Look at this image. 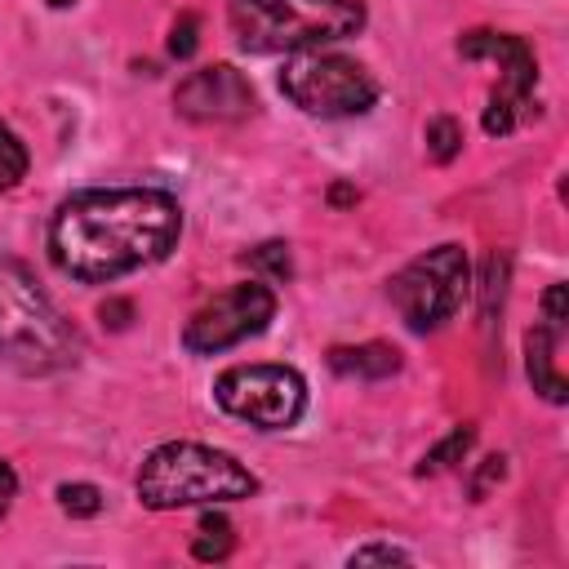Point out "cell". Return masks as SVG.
I'll use <instances>...</instances> for the list:
<instances>
[{
  "label": "cell",
  "mask_w": 569,
  "mask_h": 569,
  "mask_svg": "<svg viewBox=\"0 0 569 569\" xmlns=\"http://www.w3.org/2000/svg\"><path fill=\"white\" fill-rule=\"evenodd\" d=\"M182 236V204L160 187H89L58 204L49 258L80 284H107L164 262Z\"/></svg>",
  "instance_id": "obj_1"
},
{
  "label": "cell",
  "mask_w": 569,
  "mask_h": 569,
  "mask_svg": "<svg viewBox=\"0 0 569 569\" xmlns=\"http://www.w3.org/2000/svg\"><path fill=\"white\" fill-rule=\"evenodd\" d=\"M76 356L80 338L36 284L31 267L0 258V365L22 378H49L71 369Z\"/></svg>",
  "instance_id": "obj_2"
},
{
  "label": "cell",
  "mask_w": 569,
  "mask_h": 569,
  "mask_svg": "<svg viewBox=\"0 0 569 569\" xmlns=\"http://www.w3.org/2000/svg\"><path fill=\"white\" fill-rule=\"evenodd\" d=\"M133 493L151 511H178V507H213V502H240L258 493V476L231 458L227 449L196 445V440H169L156 445L133 480Z\"/></svg>",
  "instance_id": "obj_3"
},
{
  "label": "cell",
  "mask_w": 569,
  "mask_h": 569,
  "mask_svg": "<svg viewBox=\"0 0 569 569\" xmlns=\"http://www.w3.org/2000/svg\"><path fill=\"white\" fill-rule=\"evenodd\" d=\"M360 0H227V27L244 53H302L365 31Z\"/></svg>",
  "instance_id": "obj_4"
},
{
  "label": "cell",
  "mask_w": 569,
  "mask_h": 569,
  "mask_svg": "<svg viewBox=\"0 0 569 569\" xmlns=\"http://www.w3.org/2000/svg\"><path fill=\"white\" fill-rule=\"evenodd\" d=\"M280 93L320 120H347L365 116L378 102V80L369 76L365 62L329 49H302L284 62L280 71Z\"/></svg>",
  "instance_id": "obj_5"
},
{
  "label": "cell",
  "mask_w": 569,
  "mask_h": 569,
  "mask_svg": "<svg viewBox=\"0 0 569 569\" xmlns=\"http://www.w3.org/2000/svg\"><path fill=\"white\" fill-rule=\"evenodd\" d=\"M467 289H471V267L462 244H436L391 276L387 298L413 333H431L458 316Z\"/></svg>",
  "instance_id": "obj_6"
},
{
  "label": "cell",
  "mask_w": 569,
  "mask_h": 569,
  "mask_svg": "<svg viewBox=\"0 0 569 569\" xmlns=\"http://www.w3.org/2000/svg\"><path fill=\"white\" fill-rule=\"evenodd\" d=\"M213 400L222 413L258 427V431H284L307 409V382L289 365H236L218 373Z\"/></svg>",
  "instance_id": "obj_7"
},
{
  "label": "cell",
  "mask_w": 569,
  "mask_h": 569,
  "mask_svg": "<svg viewBox=\"0 0 569 569\" xmlns=\"http://www.w3.org/2000/svg\"><path fill=\"white\" fill-rule=\"evenodd\" d=\"M271 320H276V293L262 280H244L209 298L200 311H191V320L182 325V347L191 356H218L227 347L258 338Z\"/></svg>",
  "instance_id": "obj_8"
},
{
  "label": "cell",
  "mask_w": 569,
  "mask_h": 569,
  "mask_svg": "<svg viewBox=\"0 0 569 569\" xmlns=\"http://www.w3.org/2000/svg\"><path fill=\"white\" fill-rule=\"evenodd\" d=\"M458 53L467 62H480V58H493L502 67V80L485 107V133L489 138H507L520 120V111L529 107V93H533V80H538V62H533V49L520 40V36H507V31H489V27H476V31H462L458 36Z\"/></svg>",
  "instance_id": "obj_9"
},
{
  "label": "cell",
  "mask_w": 569,
  "mask_h": 569,
  "mask_svg": "<svg viewBox=\"0 0 569 569\" xmlns=\"http://www.w3.org/2000/svg\"><path fill=\"white\" fill-rule=\"evenodd\" d=\"M173 111L191 124H236L253 111V84L231 62H213L178 80Z\"/></svg>",
  "instance_id": "obj_10"
},
{
  "label": "cell",
  "mask_w": 569,
  "mask_h": 569,
  "mask_svg": "<svg viewBox=\"0 0 569 569\" xmlns=\"http://www.w3.org/2000/svg\"><path fill=\"white\" fill-rule=\"evenodd\" d=\"M556 329L551 325H533L529 333H525V369H529V382H533V391L542 396V400H551V405H565L569 400V382H565V373L556 369Z\"/></svg>",
  "instance_id": "obj_11"
},
{
  "label": "cell",
  "mask_w": 569,
  "mask_h": 569,
  "mask_svg": "<svg viewBox=\"0 0 569 569\" xmlns=\"http://www.w3.org/2000/svg\"><path fill=\"white\" fill-rule=\"evenodd\" d=\"M329 369L342 378H365V382H382L391 373H400V351L391 342H360V347H333Z\"/></svg>",
  "instance_id": "obj_12"
},
{
  "label": "cell",
  "mask_w": 569,
  "mask_h": 569,
  "mask_svg": "<svg viewBox=\"0 0 569 569\" xmlns=\"http://www.w3.org/2000/svg\"><path fill=\"white\" fill-rule=\"evenodd\" d=\"M507 276H511V258H507V249H493L485 258V271H480V320H485V329H493L498 316H502Z\"/></svg>",
  "instance_id": "obj_13"
},
{
  "label": "cell",
  "mask_w": 569,
  "mask_h": 569,
  "mask_svg": "<svg viewBox=\"0 0 569 569\" xmlns=\"http://www.w3.org/2000/svg\"><path fill=\"white\" fill-rule=\"evenodd\" d=\"M231 551H236L231 520L218 516V511H204V516H200V533H196V542H191V556H196L200 565H222Z\"/></svg>",
  "instance_id": "obj_14"
},
{
  "label": "cell",
  "mask_w": 569,
  "mask_h": 569,
  "mask_svg": "<svg viewBox=\"0 0 569 569\" xmlns=\"http://www.w3.org/2000/svg\"><path fill=\"white\" fill-rule=\"evenodd\" d=\"M471 445H476V427H471V422L453 427V431H449L440 445H431V449L422 453V462H418V476H440V471L458 467V462L471 453Z\"/></svg>",
  "instance_id": "obj_15"
},
{
  "label": "cell",
  "mask_w": 569,
  "mask_h": 569,
  "mask_svg": "<svg viewBox=\"0 0 569 569\" xmlns=\"http://www.w3.org/2000/svg\"><path fill=\"white\" fill-rule=\"evenodd\" d=\"M244 262H249V271H258L271 284H289L293 280V258H289V244L284 240H267V244L249 249Z\"/></svg>",
  "instance_id": "obj_16"
},
{
  "label": "cell",
  "mask_w": 569,
  "mask_h": 569,
  "mask_svg": "<svg viewBox=\"0 0 569 569\" xmlns=\"http://www.w3.org/2000/svg\"><path fill=\"white\" fill-rule=\"evenodd\" d=\"M422 138H427V156L436 164H449L462 151V124L453 116H431L427 129H422Z\"/></svg>",
  "instance_id": "obj_17"
},
{
  "label": "cell",
  "mask_w": 569,
  "mask_h": 569,
  "mask_svg": "<svg viewBox=\"0 0 569 569\" xmlns=\"http://www.w3.org/2000/svg\"><path fill=\"white\" fill-rule=\"evenodd\" d=\"M58 507L71 520H93L102 511V489L89 480H67V485H58Z\"/></svg>",
  "instance_id": "obj_18"
},
{
  "label": "cell",
  "mask_w": 569,
  "mask_h": 569,
  "mask_svg": "<svg viewBox=\"0 0 569 569\" xmlns=\"http://www.w3.org/2000/svg\"><path fill=\"white\" fill-rule=\"evenodd\" d=\"M27 164H31V156H27V147H22V138L0 120V169L18 182V178H27Z\"/></svg>",
  "instance_id": "obj_19"
},
{
  "label": "cell",
  "mask_w": 569,
  "mask_h": 569,
  "mask_svg": "<svg viewBox=\"0 0 569 569\" xmlns=\"http://www.w3.org/2000/svg\"><path fill=\"white\" fill-rule=\"evenodd\" d=\"M502 476H507V458H502V453H489V458L476 467L471 485H467L471 502H485V498H489V489H493V485H502Z\"/></svg>",
  "instance_id": "obj_20"
},
{
  "label": "cell",
  "mask_w": 569,
  "mask_h": 569,
  "mask_svg": "<svg viewBox=\"0 0 569 569\" xmlns=\"http://www.w3.org/2000/svg\"><path fill=\"white\" fill-rule=\"evenodd\" d=\"M409 560H413L409 551L387 547V542H369V547H356V551L347 556V565H351V569H360V565H409Z\"/></svg>",
  "instance_id": "obj_21"
},
{
  "label": "cell",
  "mask_w": 569,
  "mask_h": 569,
  "mask_svg": "<svg viewBox=\"0 0 569 569\" xmlns=\"http://www.w3.org/2000/svg\"><path fill=\"white\" fill-rule=\"evenodd\" d=\"M200 22H196V13H182L178 22H173V31H169V53L173 58H191L196 53V44H200Z\"/></svg>",
  "instance_id": "obj_22"
},
{
  "label": "cell",
  "mask_w": 569,
  "mask_h": 569,
  "mask_svg": "<svg viewBox=\"0 0 569 569\" xmlns=\"http://www.w3.org/2000/svg\"><path fill=\"white\" fill-rule=\"evenodd\" d=\"M542 320L560 333L565 329V320H569V298H565V284H547V293H542Z\"/></svg>",
  "instance_id": "obj_23"
},
{
  "label": "cell",
  "mask_w": 569,
  "mask_h": 569,
  "mask_svg": "<svg viewBox=\"0 0 569 569\" xmlns=\"http://www.w3.org/2000/svg\"><path fill=\"white\" fill-rule=\"evenodd\" d=\"M98 320H102V329H129V320H133V302L129 298H107L102 307H98Z\"/></svg>",
  "instance_id": "obj_24"
},
{
  "label": "cell",
  "mask_w": 569,
  "mask_h": 569,
  "mask_svg": "<svg viewBox=\"0 0 569 569\" xmlns=\"http://www.w3.org/2000/svg\"><path fill=\"white\" fill-rule=\"evenodd\" d=\"M325 200H329L333 209H351V204L360 200V191H356L351 182H329V191H325Z\"/></svg>",
  "instance_id": "obj_25"
},
{
  "label": "cell",
  "mask_w": 569,
  "mask_h": 569,
  "mask_svg": "<svg viewBox=\"0 0 569 569\" xmlns=\"http://www.w3.org/2000/svg\"><path fill=\"white\" fill-rule=\"evenodd\" d=\"M13 493H18V476H13V467L0 458V516L9 511V502H13Z\"/></svg>",
  "instance_id": "obj_26"
},
{
  "label": "cell",
  "mask_w": 569,
  "mask_h": 569,
  "mask_svg": "<svg viewBox=\"0 0 569 569\" xmlns=\"http://www.w3.org/2000/svg\"><path fill=\"white\" fill-rule=\"evenodd\" d=\"M76 0H49V9H71Z\"/></svg>",
  "instance_id": "obj_27"
},
{
  "label": "cell",
  "mask_w": 569,
  "mask_h": 569,
  "mask_svg": "<svg viewBox=\"0 0 569 569\" xmlns=\"http://www.w3.org/2000/svg\"><path fill=\"white\" fill-rule=\"evenodd\" d=\"M9 187H13V178H9L4 169H0V191H9Z\"/></svg>",
  "instance_id": "obj_28"
}]
</instances>
